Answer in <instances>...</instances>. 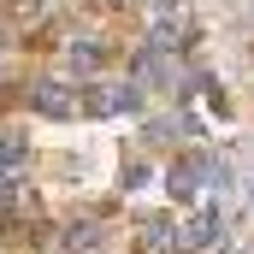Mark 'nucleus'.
<instances>
[{
	"mask_svg": "<svg viewBox=\"0 0 254 254\" xmlns=\"http://www.w3.org/2000/svg\"><path fill=\"white\" fill-rule=\"evenodd\" d=\"M136 107H142L136 83H107V89L89 95V113H101V119H119V113H136Z\"/></svg>",
	"mask_w": 254,
	"mask_h": 254,
	"instance_id": "nucleus-2",
	"label": "nucleus"
},
{
	"mask_svg": "<svg viewBox=\"0 0 254 254\" xmlns=\"http://www.w3.org/2000/svg\"><path fill=\"white\" fill-rule=\"evenodd\" d=\"M65 65H71V77H95V71H101V48H95V42H71Z\"/></svg>",
	"mask_w": 254,
	"mask_h": 254,
	"instance_id": "nucleus-5",
	"label": "nucleus"
},
{
	"mask_svg": "<svg viewBox=\"0 0 254 254\" xmlns=\"http://www.w3.org/2000/svg\"><path fill=\"white\" fill-rule=\"evenodd\" d=\"M172 237H178V231H166V225L154 219V225H142V237H136V254H172Z\"/></svg>",
	"mask_w": 254,
	"mask_h": 254,
	"instance_id": "nucleus-7",
	"label": "nucleus"
},
{
	"mask_svg": "<svg viewBox=\"0 0 254 254\" xmlns=\"http://www.w3.org/2000/svg\"><path fill=\"white\" fill-rule=\"evenodd\" d=\"M207 178H225V166H213V160H207V154H195V160H178V166H172V172H166V190L178 195V201H190V195L201 190V184H207Z\"/></svg>",
	"mask_w": 254,
	"mask_h": 254,
	"instance_id": "nucleus-1",
	"label": "nucleus"
},
{
	"mask_svg": "<svg viewBox=\"0 0 254 254\" xmlns=\"http://www.w3.org/2000/svg\"><path fill=\"white\" fill-rule=\"evenodd\" d=\"M60 243H65L71 254H77V249H95V225H71V231H65Z\"/></svg>",
	"mask_w": 254,
	"mask_h": 254,
	"instance_id": "nucleus-8",
	"label": "nucleus"
},
{
	"mask_svg": "<svg viewBox=\"0 0 254 254\" xmlns=\"http://www.w3.org/2000/svg\"><path fill=\"white\" fill-rule=\"evenodd\" d=\"M30 107H36L42 119H60V125H65V119H77V107H83V101H77L65 83H42V89L30 95Z\"/></svg>",
	"mask_w": 254,
	"mask_h": 254,
	"instance_id": "nucleus-3",
	"label": "nucleus"
},
{
	"mask_svg": "<svg viewBox=\"0 0 254 254\" xmlns=\"http://www.w3.org/2000/svg\"><path fill=\"white\" fill-rule=\"evenodd\" d=\"M136 184H148V166H142V160H130V166H125V190H136Z\"/></svg>",
	"mask_w": 254,
	"mask_h": 254,
	"instance_id": "nucleus-11",
	"label": "nucleus"
},
{
	"mask_svg": "<svg viewBox=\"0 0 254 254\" xmlns=\"http://www.w3.org/2000/svg\"><path fill=\"white\" fill-rule=\"evenodd\" d=\"M30 166V142H18V136H6L0 142V178H18Z\"/></svg>",
	"mask_w": 254,
	"mask_h": 254,
	"instance_id": "nucleus-6",
	"label": "nucleus"
},
{
	"mask_svg": "<svg viewBox=\"0 0 254 254\" xmlns=\"http://www.w3.org/2000/svg\"><path fill=\"white\" fill-rule=\"evenodd\" d=\"M154 18L160 24H184V0H154Z\"/></svg>",
	"mask_w": 254,
	"mask_h": 254,
	"instance_id": "nucleus-9",
	"label": "nucleus"
},
{
	"mask_svg": "<svg viewBox=\"0 0 254 254\" xmlns=\"http://www.w3.org/2000/svg\"><path fill=\"white\" fill-rule=\"evenodd\" d=\"M12 207H18V184L0 178V219H12Z\"/></svg>",
	"mask_w": 254,
	"mask_h": 254,
	"instance_id": "nucleus-10",
	"label": "nucleus"
},
{
	"mask_svg": "<svg viewBox=\"0 0 254 254\" xmlns=\"http://www.w3.org/2000/svg\"><path fill=\"white\" fill-rule=\"evenodd\" d=\"M219 231H225V219H219V207H207V213H195V219H184V225H178V249L195 254V249H207Z\"/></svg>",
	"mask_w": 254,
	"mask_h": 254,
	"instance_id": "nucleus-4",
	"label": "nucleus"
}]
</instances>
